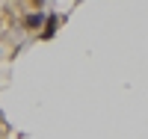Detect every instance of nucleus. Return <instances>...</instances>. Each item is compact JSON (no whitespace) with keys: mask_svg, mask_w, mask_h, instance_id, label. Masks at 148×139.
Returning a JSON list of instances; mask_svg holds the SVG:
<instances>
[{"mask_svg":"<svg viewBox=\"0 0 148 139\" xmlns=\"http://www.w3.org/2000/svg\"><path fill=\"white\" fill-rule=\"evenodd\" d=\"M33 3H36V6H42V3H45V0H33Z\"/></svg>","mask_w":148,"mask_h":139,"instance_id":"obj_3","label":"nucleus"},{"mask_svg":"<svg viewBox=\"0 0 148 139\" xmlns=\"http://www.w3.org/2000/svg\"><path fill=\"white\" fill-rule=\"evenodd\" d=\"M59 21H62V18H59L56 12H45V24L39 27V39H42V42H51L53 36H56V30H59Z\"/></svg>","mask_w":148,"mask_h":139,"instance_id":"obj_1","label":"nucleus"},{"mask_svg":"<svg viewBox=\"0 0 148 139\" xmlns=\"http://www.w3.org/2000/svg\"><path fill=\"white\" fill-rule=\"evenodd\" d=\"M21 24H24V30H39L42 24H45V12H42V6L36 9V12H30V15H24Z\"/></svg>","mask_w":148,"mask_h":139,"instance_id":"obj_2","label":"nucleus"}]
</instances>
